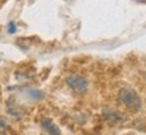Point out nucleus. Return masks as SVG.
Here are the masks:
<instances>
[{"label":"nucleus","mask_w":146,"mask_h":135,"mask_svg":"<svg viewBox=\"0 0 146 135\" xmlns=\"http://www.w3.org/2000/svg\"><path fill=\"white\" fill-rule=\"evenodd\" d=\"M5 130H7V122L3 118H0V134H3Z\"/></svg>","instance_id":"obj_4"},{"label":"nucleus","mask_w":146,"mask_h":135,"mask_svg":"<svg viewBox=\"0 0 146 135\" xmlns=\"http://www.w3.org/2000/svg\"><path fill=\"white\" fill-rule=\"evenodd\" d=\"M118 99L130 111H138L142 106V100L139 95L131 88H122L118 94Z\"/></svg>","instance_id":"obj_1"},{"label":"nucleus","mask_w":146,"mask_h":135,"mask_svg":"<svg viewBox=\"0 0 146 135\" xmlns=\"http://www.w3.org/2000/svg\"><path fill=\"white\" fill-rule=\"evenodd\" d=\"M42 127L47 131L48 135H60V130L58 128V126L51 119H43L42 120Z\"/></svg>","instance_id":"obj_3"},{"label":"nucleus","mask_w":146,"mask_h":135,"mask_svg":"<svg viewBox=\"0 0 146 135\" xmlns=\"http://www.w3.org/2000/svg\"><path fill=\"white\" fill-rule=\"evenodd\" d=\"M66 83L75 94H84L87 91V88H89L87 79L80 76V75H70V76H67Z\"/></svg>","instance_id":"obj_2"},{"label":"nucleus","mask_w":146,"mask_h":135,"mask_svg":"<svg viewBox=\"0 0 146 135\" xmlns=\"http://www.w3.org/2000/svg\"><path fill=\"white\" fill-rule=\"evenodd\" d=\"M16 31V27H15V23H9V26H8V32L9 34H13Z\"/></svg>","instance_id":"obj_5"}]
</instances>
